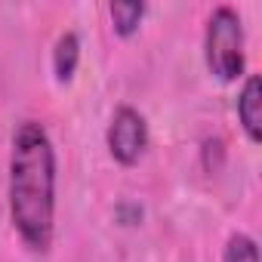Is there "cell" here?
Returning a JSON list of instances; mask_svg holds the SVG:
<instances>
[{
	"label": "cell",
	"mask_w": 262,
	"mask_h": 262,
	"mask_svg": "<svg viewBox=\"0 0 262 262\" xmlns=\"http://www.w3.org/2000/svg\"><path fill=\"white\" fill-rule=\"evenodd\" d=\"M7 201L22 244L31 253H50L56 234V148L37 120L19 123L13 136Z\"/></svg>",
	"instance_id": "1"
},
{
	"label": "cell",
	"mask_w": 262,
	"mask_h": 262,
	"mask_svg": "<svg viewBox=\"0 0 262 262\" xmlns=\"http://www.w3.org/2000/svg\"><path fill=\"white\" fill-rule=\"evenodd\" d=\"M204 62L210 74L222 83L244 77L247 56H244V22L237 10L216 7L210 13L207 31H204Z\"/></svg>",
	"instance_id": "2"
},
{
	"label": "cell",
	"mask_w": 262,
	"mask_h": 262,
	"mask_svg": "<svg viewBox=\"0 0 262 262\" xmlns=\"http://www.w3.org/2000/svg\"><path fill=\"white\" fill-rule=\"evenodd\" d=\"M108 151L120 167H136L148 151V120L133 105H120L108 123Z\"/></svg>",
	"instance_id": "3"
},
{
	"label": "cell",
	"mask_w": 262,
	"mask_h": 262,
	"mask_svg": "<svg viewBox=\"0 0 262 262\" xmlns=\"http://www.w3.org/2000/svg\"><path fill=\"white\" fill-rule=\"evenodd\" d=\"M237 120L244 136L259 145L262 142V80L259 74H250L237 93Z\"/></svg>",
	"instance_id": "4"
},
{
	"label": "cell",
	"mask_w": 262,
	"mask_h": 262,
	"mask_svg": "<svg viewBox=\"0 0 262 262\" xmlns=\"http://www.w3.org/2000/svg\"><path fill=\"white\" fill-rule=\"evenodd\" d=\"M77 62H80V37L74 31H65L59 34L56 40V50H53V74L59 83H68L77 71Z\"/></svg>",
	"instance_id": "5"
},
{
	"label": "cell",
	"mask_w": 262,
	"mask_h": 262,
	"mask_svg": "<svg viewBox=\"0 0 262 262\" xmlns=\"http://www.w3.org/2000/svg\"><path fill=\"white\" fill-rule=\"evenodd\" d=\"M145 4H136V0H120V4H111L108 13H111V22H114V31L120 37H133L145 19Z\"/></svg>",
	"instance_id": "6"
},
{
	"label": "cell",
	"mask_w": 262,
	"mask_h": 262,
	"mask_svg": "<svg viewBox=\"0 0 262 262\" xmlns=\"http://www.w3.org/2000/svg\"><path fill=\"white\" fill-rule=\"evenodd\" d=\"M222 262H259V247L250 234L244 231H234L225 244V256Z\"/></svg>",
	"instance_id": "7"
}]
</instances>
